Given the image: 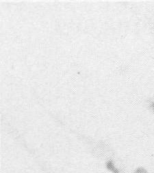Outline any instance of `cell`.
Returning a JSON list of instances; mask_svg holds the SVG:
<instances>
[{
  "label": "cell",
  "mask_w": 154,
  "mask_h": 173,
  "mask_svg": "<svg viewBox=\"0 0 154 173\" xmlns=\"http://www.w3.org/2000/svg\"><path fill=\"white\" fill-rule=\"evenodd\" d=\"M135 173H147V172L145 169H143L142 168H140L136 170Z\"/></svg>",
  "instance_id": "7a4b0ae2"
},
{
  "label": "cell",
  "mask_w": 154,
  "mask_h": 173,
  "mask_svg": "<svg viewBox=\"0 0 154 173\" xmlns=\"http://www.w3.org/2000/svg\"><path fill=\"white\" fill-rule=\"evenodd\" d=\"M107 168H108L109 170H111L112 172H113L114 173H119V171L114 168L113 164H112V162H108V164H107Z\"/></svg>",
  "instance_id": "6da1fadb"
}]
</instances>
